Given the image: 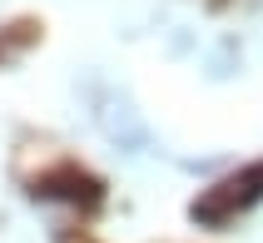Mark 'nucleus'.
<instances>
[{
    "label": "nucleus",
    "mask_w": 263,
    "mask_h": 243,
    "mask_svg": "<svg viewBox=\"0 0 263 243\" xmlns=\"http://www.w3.org/2000/svg\"><path fill=\"white\" fill-rule=\"evenodd\" d=\"M30 194L35 199H65V203H80V209H100L104 203V184L95 179L89 169H80V164H55V169H45L30 179Z\"/></svg>",
    "instance_id": "f03ea898"
},
{
    "label": "nucleus",
    "mask_w": 263,
    "mask_h": 243,
    "mask_svg": "<svg viewBox=\"0 0 263 243\" xmlns=\"http://www.w3.org/2000/svg\"><path fill=\"white\" fill-rule=\"evenodd\" d=\"M263 199V159L258 164H243L238 174H229V179H219L214 189H204L199 199L189 203L194 223H229L234 214H243V209H253V203Z\"/></svg>",
    "instance_id": "f257e3e1"
}]
</instances>
